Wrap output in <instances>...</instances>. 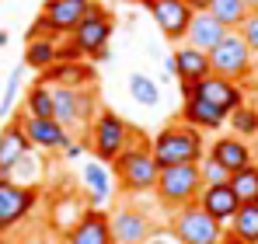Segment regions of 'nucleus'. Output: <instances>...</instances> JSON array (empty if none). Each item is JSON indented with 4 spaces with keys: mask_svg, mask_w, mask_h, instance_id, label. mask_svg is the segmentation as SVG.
Wrapping results in <instances>:
<instances>
[{
    "mask_svg": "<svg viewBox=\"0 0 258 244\" xmlns=\"http://www.w3.org/2000/svg\"><path fill=\"white\" fill-rule=\"evenodd\" d=\"M150 154L157 167H168V164H199L206 154V140L196 126L188 122H168L157 136H150Z\"/></svg>",
    "mask_w": 258,
    "mask_h": 244,
    "instance_id": "f03ea898",
    "label": "nucleus"
},
{
    "mask_svg": "<svg viewBox=\"0 0 258 244\" xmlns=\"http://www.w3.org/2000/svg\"><path fill=\"white\" fill-rule=\"evenodd\" d=\"M129 126L119 112H112V108H101L94 122L87 126V147H91V154L98 157L101 164H112L122 150H126L129 143Z\"/></svg>",
    "mask_w": 258,
    "mask_h": 244,
    "instance_id": "39448f33",
    "label": "nucleus"
},
{
    "mask_svg": "<svg viewBox=\"0 0 258 244\" xmlns=\"http://www.w3.org/2000/svg\"><path fill=\"white\" fill-rule=\"evenodd\" d=\"M164 77H178V63H174V56L164 59Z\"/></svg>",
    "mask_w": 258,
    "mask_h": 244,
    "instance_id": "e433bc0d",
    "label": "nucleus"
},
{
    "mask_svg": "<svg viewBox=\"0 0 258 244\" xmlns=\"http://www.w3.org/2000/svg\"><path fill=\"white\" fill-rule=\"evenodd\" d=\"M108 220H112V241L115 244H143L154 234V220L140 206H119L108 213Z\"/></svg>",
    "mask_w": 258,
    "mask_h": 244,
    "instance_id": "ddd939ff",
    "label": "nucleus"
},
{
    "mask_svg": "<svg viewBox=\"0 0 258 244\" xmlns=\"http://www.w3.org/2000/svg\"><path fill=\"white\" fill-rule=\"evenodd\" d=\"M25 244H63V241H56V237H49V234H39V237H28Z\"/></svg>",
    "mask_w": 258,
    "mask_h": 244,
    "instance_id": "4c0bfd02",
    "label": "nucleus"
},
{
    "mask_svg": "<svg viewBox=\"0 0 258 244\" xmlns=\"http://www.w3.org/2000/svg\"><path fill=\"white\" fill-rule=\"evenodd\" d=\"M32 150L35 147H32V140L21 129V115L4 122V129H0V178H7L14 171V164L21 161L25 154H32Z\"/></svg>",
    "mask_w": 258,
    "mask_h": 244,
    "instance_id": "dca6fc26",
    "label": "nucleus"
},
{
    "mask_svg": "<svg viewBox=\"0 0 258 244\" xmlns=\"http://www.w3.org/2000/svg\"><path fill=\"white\" fill-rule=\"evenodd\" d=\"M39 81L56 87V84H67V87H94L98 84V70L94 63L87 59H77V63H52L49 70L39 74Z\"/></svg>",
    "mask_w": 258,
    "mask_h": 244,
    "instance_id": "a211bd4d",
    "label": "nucleus"
},
{
    "mask_svg": "<svg viewBox=\"0 0 258 244\" xmlns=\"http://www.w3.org/2000/svg\"><path fill=\"white\" fill-rule=\"evenodd\" d=\"M25 115L35 119H56V101H52V87L42 81H35L25 94Z\"/></svg>",
    "mask_w": 258,
    "mask_h": 244,
    "instance_id": "b1692460",
    "label": "nucleus"
},
{
    "mask_svg": "<svg viewBox=\"0 0 258 244\" xmlns=\"http://www.w3.org/2000/svg\"><path fill=\"white\" fill-rule=\"evenodd\" d=\"M0 237H4V230H0ZM0 244H4V241H0Z\"/></svg>",
    "mask_w": 258,
    "mask_h": 244,
    "instance_id": "37998d69",
    "label": "nucleus"
},
{
    "mask_svg": "<svg viewBox=\"0 0 258 244\" xmlns=\"http://www.w3.org/2000/svg\"><path fill=\"white\" fill-rule=\"evenodd\" d=\"M220 244H248V241H241V237H234V234L227 230V234H223V241H220Z\"/></svg>",
    "mask_w": 258,
    "mask_h": 244,
    "instance_id": "ea45409f",
    "label": "nucleus"
},
{
    "mask_svg": "<svg viewBox=\"0 0 258 244\" xmlns=\"http://www.w3.org/2000/svg\"><path fill=\"white\" fill-rule=\"evenodd\" d=\"M143 244H178V241L171 237V230H157V227H154V234H150Z\"/></svg>",
    "mask_w": 258,
    "mask_h": 244,
    "instance_id": "f704fd0d",
    "label": "nucleus"
},
{
    "mask_svg": "<svg viewBox=\"0 0 258 244\" xmlns=\"http://www.w3.org/2000/svg\"><path fill=\"white\" fill-rule=\"evenodd\" d=\"M227 126L237 133V136H258V108H251L248 101L241 105V108H234L230 115H227Z\"/></svg>",
    "mask_w": 258,
    "mask_h": 244,
    "instance_id": "c756f323",
    "label": "nucleus"
},
{
    "mask_svg": "<svg viewBox=\"0 0 258 244\" xmlns=\"http://www.w3.org/2000/svg\"><path fill=\"white\" fill-rule=\"evenodd\" d=\"M87 7H91V0H45L39 18H35V25L28 28V39H39V35H52V39L70 35L81 25V18L87 14Z\"/></svg>",
    "mask_w": 258,
    "mask_h": 244,
    "instance_id": "6e6552de",
    "label": "nucleus"
},
{
    "mask_svg": "<svg viewBox=\"0 0 258 244\" xmlns=\"http://www.w3.org/2000/svg\"><path fill=\"white\" fill-rule=\"evenodd\" d=\"M178 87H181V101H185V98L210 101V105L220 108L223 115H230L234 108H241V105L248 101L241 84L227 81V77H220V74H210V77H203V81H196V84H178Z\"/></svg>",
    "mask_w": 258,
    "mask_h": 244,
    "instance_id": "9b49d317",
    "label": "nucleus"
},
{
    "mask_svg": "<svg viewBox=\"0 0 258 244\" xmlns=\"http://www.w3.org/2000/svg\"><path fill=\"white\" fill-rule=\"evenodd\" d=\"M77 59H87L84 52L74 45V42H67V45H59V59L56 63H77Z\"/></svg>",
    "mask_w": 258,
    "mask_h": 244,
    "instance_id": "72a5a7b5",
    "label": "nucleus"
},
{
    "mask_svg": "<svg viewBox=\"0 0 258 244\" xmlns=\"http://www.w3.org/2000/svg\"><path fill=\"white\" fill-rule=\"evenodd\" d=\"M237 32L244 35V42L251 45V52L258 56V7H255V11H248V18H244V25H241Z\"/></svg>",
    "mask_w": 258,
    "mask_h": 244,
    "instance_id": "473e14b6",
    "label": "nucleus"
},
{
    "mask_svg": "<svg viewBox=\"0 0 258 244\" xmlns=\"http://www.w3.org/2000/svg\"><path fill=\"white\" fill-rule=\"evenodd\" d=\"M39 206V189L18 178H0V230L21 227Z\"/></svg>",
    "mask_w": 258,
    "mask_h": 244,
    "instance_id": "1a4fd4ad",
    "label": "nucleus"
},
{
    "mask_svg": "<svg viewBox=\"0 0 258 244\" xmlns=\"http://www.w3.org/2000/svg\"><path fill=\"white\" fill-rule=\"evenodd\" d=\"M206 154L216 157L227 171H241V167H248V164L255 161V157H251V143H248L244 136H237V133H230V136H216Z\"/></svg>",
    "mask_w": 258,
    "mask_h": 244,
    "instance_id": "6ab92c4d",
    "label": "nucleus"
},
{
    "mask_svg": "<svg viewBox=\"0 0 258 244\" xmlns=\"http://www.w3.org/2000/svg\"><path fill=\"white\" fill-rule=\"evenodd\" d=\"M248 11H251V7H248L244 0H213V4H210V14H213L223 28H230V32H237V28L244 25Z\"/></svg>",
    "mask_w": 258,
    "mask_h": 244,
    "instance_id": "bb28decb",
    "label": "nucleus"
},
{
    "mask_svg": "<svg viewBox=\"0 0 258 244\" xmlns=\"http://www.w3.org/2000/svg\"><path fill=\"white\" fill-rule=\"evenodd\" d=\"M230 189L237 192L241 203H258V164L251 161L241 171H230Z\"/></svg>",
    "mask_w": 258,
    "mask_h": 244,
    "instance_id": "cd10ccee",
    "label": "nucleus"
},
{
    "mask_svg": "<svg viewBox=\"0 0 258 244\" xmlns=\"http://www.w3.org/2000/svg\"><path fill=\"white\" fill-rule=\"evenodd\" d=\"M84 185H87V192H91V206L108 203V196H112V178H108V171H105L101 161H94V164L84 167Z\"/></svg>",
    "mask_w": 258,
    "mask_h": 244,
    "instance_id": "a878e982",
    "label": "nucleus"
},
{
    "mask_svg": "<svg viewBox=\"0 0 258 244\" xmlns=\"http://www.w3.org/2000/svg\"><path fill=\"white\" fill-rule=\"evenodd\" d=\"M129 98L136 105H143V108H154L161 101V87H157V81H150L147 74H129Z\"/></svg>",
    "mask_w": 258,
    "mask_h": 244,
    "instance_id": "c85d7f7f",
    "label": "nucleus"
},
{
    "mask_svg": "<svg viewBox=\"0 0 258 244\" xmlns=\"http://www.w3.org/2000/svg\"><path fill=\"white\" fill-rule=\"evenodd\" d=\"M63 244H115L112 241V220L101 206H87L77 223L67 230Z\"/></svg>",
    "mask_w": 258,
    "mask_h": 244,
    "instance_id": "4468645a",
    "label": "nucleus"
},
{
    "mask_svg": "<svg viewBox=\"0 0 258 244\" xmlns=\"http://www.w3.org/2000/svg\"><path fill=\"white\" fill-rule=\"evenodd\" d=\"M244 4H248V7H251V11H255V7H258V0H244Z\"/></svg>",
    "mask_w": 258,
    "mask_h": 244,
    "instance_id": "79ce46f5",
    "label": "nucleus"
},
{
    "mask_svg": "<svg viewBox=\"0 0 258 244\" xmlns=\"http://www.w3.org/2000/svg\"><path fill=\"white\" fill-rule=\"evenodd\" d=\"M227 32H230V28H223L210 11H196V14H192V21H188L185 42H188V45H196V49H203V52H213L216 45L223 42Z\"/></svg>",
    "mask_w": 258,
    "mask_h": 244,
    "instance_id": "aec40b11",
    "label": "nucleus"
},
{
    "mask_svg": "<svg viewBox=\"0 0 258 244\" xmlns=\"http://www.w3.org/2000/svg\"><path fill=\"white\" fill-rule=\"evenodd\" d=\"M112 171H115L119 189H122L126 196L154 192V185H157V171H161V167H157L154 154H150V136L140 133V129L133 126V129H129L126 150L112 161Z\"/></svg>",
    "mask_w": 258,
    "mask_h": 244,
    "instance_id": "f257e3e1",
    "label": "nucleus"
},
{
    "mask_svg": "<svg viewBox=\"0 0 258 244\" xmlns=\"http://www.w3.org/2000/svg\"><path fill=\"white\" fill-rule=\"evenodd\" d=\"M203 192V178H199V164H168L157 171V185L154 196L168 213L181 209V206L196 203Z\"/></svg>",
    "mask_w": 258,
    "mask_h": 244,
    "instance_id": "7ed1b4c3",
    "label": "nucleus"
},
{
    "mask_svg": "<svg viewBox=\"0 0 258 244\" xmlns=\"http://www.w3.org/2000/svg\"><path fill=\"white\" fill-rule=\"evenodd\" d=\"M174 63H178V84H196L203 81V77H210L213 74V63H210V52H203V49H196V45H178V52H174Z\"/></svg>",
    "mask_w": 258,
    "mask_h": 244,
    "instance_id": "412c9836",
    "label": "nucleus"
},
{
    "mask_svg": "<svg viewBox=\"0 0 258 244\" xmlns=\"http://www.w3.org/2000/svg\"><path fill=\"white\" fill-rule=\"evenodd\" d=\"M196 203L203 206L213 220H220L223 227L234 220V213L241 209V199H237V192L230 189V181H220V185H203V192H199V199Z\"/></svg>",
    "mask_w": 258,
    "mask_h": 244,
    "instance_id": "f3484780",
    "label": "nucleus"
},
{
    "mask_svg": "<svg viewBox=\"0 0 258 244\" xmlns=\"http://www.w3.org/2000/svg\"><path fill=\"white\" fill-rule=\"evenodd\" d=\"M7 42H11V35H7V32H0V45H7Z\"/></svg>",
    "mask_w": 258,
    "mask_h": 244,
    "instance_id": "a19ab883",
    "label": "nucleus"
},
{
    "mask_svg": "<svg viewBox=\"0 0 258 244\" xmlns=\"http://www.w3.org/2000/svg\"><path fill=\"white\" fill-rule=\"evenodd\" d=\"M168 230H171V237L178 244H220L223 234H227V227L220 220H213L199 203H188L181 209H174Z\"/></svg>",
    "mask_w": 258,
    "mask_h": 244,
    "instance_id": "423d86ee",
    "label": "nucleus"
},
{
    "mask_svg": "<svg viewBox=\"0 0 258 244\" xmlns=\"http://www.w3.org/2000/svg\"><path fill=\"white\" fill-rule=\"evenodd\" d=\"M178 119L196 126L199 133H203V129H223V126H227V115H223L220 108H213L210 101H199V98H185Z\"/></svg>",
    "mask_w": 258,
    "mask_h": 244,
    "instance_id": "4be33fe9",
    "label": "nucleus"
},
{
    "mask_svg": "<svg viewBox=\"0 0 258 244\" xmlns=\"http://www.w3.org/2000/svg\"><path fill=\"white\" fill-rule=\"evenodd\" d=\"M21 129L25 136L32 140L35 150H45V154H56L70 143V129L59 119H35V115H21Z\"/></svg>",
    "mask_w": 258,
    "mask_h": 244,
    "instance_id": "2eb2a0df",
    "label": "nucleus"
},
{
    "mask_svg": "<svg viewBox=\"0 0 258 244\" xmlns=\"http://www.w3.org/2000/svg\"><path fill=\"white\" fill-rule=\"evenodd\" d=\"M227 230L234 237L248 244H258V203H241V209L234 213V220L227 223Z\"/></svg>",
    "mask_w": 258,
    "mask_h": 244,
    "instance_id": "393cba45",
    "label": "nucleus"
},
{
    "mask_svg": "<svg viewBox=\"0 0 258 244\" xmlns=\"http://www.w3.org/2000/svg\"><path fill=\"white\" fill-rule=\"evenodd\" d=\"M185 4H188L192 11H210V4H213V0H185Z\"/></svg>",
    "mask_w": 258,
    "mask_h": 244,
    "instance_id": "58836bf2",
    "label": "nucleus"
},
{
    "mask_svg": "<svg viewBox=\"0 0 258 244\" xmlns=\"http://www.w3.org/2000/svg\"><path fill=\"white\" fill-rule=\"evenodd\" d=\"M112 32H115L112 14H108L101 4L91 0V7H87V14L81 18V25L70 32V42L84 52L87 59H94V63H108V59H112V49H108Z\"/></svg>",
    "mask_w": 258,
    "mask_h": 244,
    "instance_id": "20e7f679",
    "label": "nucleus"
},
{
    "mask_svg": "<svg viewBox=\"0 0 258 244\" xmlns=\"http://www.w3.org/2000/svg\"><path fill=\"white\" fill-rule=\"evenodd\" d=\"M59 59V42L52 35H39V39H28L25 42V67L28 70H49L52 63Z\"/></svg>",
    "mask_w": 258,
    "mask_h": 244,
    "instance_id": "5701e85b",
    "label": "nucleus"
},
{
    "mask_svg": "<svg viewBox=\"0 0 258 244\" xmlns=\"http://www.w3.org/2000/svg\"><path fill=\"white\" fill-rule=\"evenodd\" d=\"M52 101H56V119L67 129H87L94 115L101 112L98 105V87H67L56 84L52 87Z\"/></svg>",
    "mask_w": 258,
    "mask_h": 244,
    "instance_id": "0eeeda50",
    "label": "nucleus"
},
{
    "mask_svg": "<svg viewBox=\"0 0 258 244\" xmlns=\"http://www.w3.org/2000/svg\"><path fill=\"white\" fill-rule=\"evenodd\" d=\"M147 7V14L157 21L161 35L168 42H185V32H188V21H192V7L185 0H140Z\"/></svg>",
    "mask_w": 258,
    "mask_h": 244,
    "instance_id": "f8f14e48",
    "label": "nucleus"
},
{
    "mask_svg": "<svg viewBox=\"0 0 258 244\" xmlns=\"http://www.w3.org/2000/svg\"><path fill=\"white\" fill-rule=\"evenodd\" d=\"M63 154L74 161V157H81V154H84V143H67V147H63Z\"/></svg>",
    "mask_w": 258,
    "mask_h": 244,
    "instance_id": "c9c22d12",
    "label": "nucleus"
},
{
    "mask_svg": "<svg viewBox=\"0 0 258 244\" xmlns=\"http://www.w3.org/2000/svg\"><path fill=\"white\" fill-rule=\"evenodd\" d=\"M210 63H213V74H220V77H227V81H237V84H241L244 77H251L255 52H251V45L244 42L241 32H227L223 42L210 52Z\"/></svg>",
    "mask_w": 258,
    "mask_h": 244,
    "instance_id": "9d476101",
    "label": "nucleus"
},
{
    "mask_svg": "<svg viewBox=\"0 0 258 244\" xmlns=\"http://www.w3.org/2000/svg\"><path fill=\"white\" fill-rule=\"evenodd\" d=\"M18 87H21V74L14 70V74L7 77L4 98H0V115H4V119H11V112H14V98H18Z\"/></svg>",
    "mask_w": 258,
    "mask_h": 244,
    "instance_id": "2f4dec72",
    "label": "nucleus"
},
{
    "mask_svg": "<svg viewBox=\"0 0 258 244\" xmlns=\"http://www.w3.org/2000/svg\"><path fill=\"white\" fill-rule=\"evenodd\" d=\"M199 178H203V185H220V181H230V171L216 161V157L203 154V161H199Z\"/></svg>",
    "mask_w": 258,
    "mask_h": 244,
    "instance_id": "7c9ffc66",
    "label": "nucleus"
}]
</instances>
